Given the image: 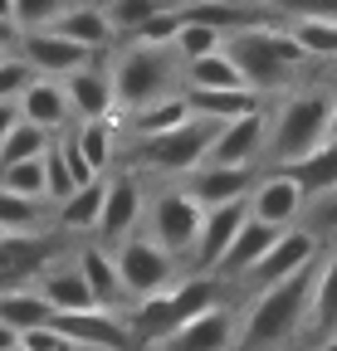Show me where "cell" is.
Returning a JSON list of instances; mask_svg holds the SVG:
<instances>
[{"instance_id": "6da1fadb", "label": "cell", "mask_w": 337, "mask_h": 351, "mask_svg": "<svg viewBox=\"0 0 337 351\" xmlns=\"http://www.w3.org/2000/svg\"><path fill=\"white\" fill-rule=\"evenodd\" d=\"M220 54L240 69L249 93H288L293 88V73H299L308 59L303 49L288 39L283 25H269V20H255V25H240L230 34H220Z\"/></svg>"}, {"instance_id": "7a4b0ae2", "label": "cell", "mask_w": 337, "mask_h": 351, "mask_svg": "<svg viewBox=\"0 0 337 351\" xmlns=\"http://www.w3.org/2000/svg\"><path fill=\"white\" fill-rule=\"evenodd\" d=\"M318 258L308 263V269L259 288L255 298H249L244 313H235V351H264L274 341H288L303 327V307H308V288H313V274H318Z\"/></svg>"}, {"instance_id": "3957f363", "label": "cell", "mask_w": 337, "mask_h": 351, "mask_svg": "<svg viewBox=\"0 0 337 351\" xmlns=\"http://www.w3.org/2000/svg\"><path fill=\"white\" fill-rule=\"evenodd\" d=\"M332 127H337V103L323 93V88H308V93H288L269 122H264V147H259V161L269 166H283L293 156H303L323 142H332Z\"/></svg>"}, {"instance_id": "277c9868", "label": "cell", "mask_w": 337, "mask_h": 351, "mask_svg": "<svg viewBox=\"0 0 337 351\" xmlns=\"http://www.w3.org/2000/svg\"><path fill=\"white\" fill-rule=\"evenodd\" d=\"M113 78V112L128 117L166 93H181V59L172 44H122L117 59L108 64Z\"/></svg>"}, {"instance_id": "5b68a950", "label": "cell", "mask_w": 337, "mask_h": 351, "mask_svg": "<svg viewBox=\"0 0 337 351\" xmlns=\"http://www.w3.org/2000/svg\"><path fill=\"white\" fill-rule=\"evenodd\" d=\"M216 302H220L216 274H191V278L172 283L166 293H152V298L132 302L122 322H128V332H132V346H152V341H161L166 332H176L181 322L200 317L205 307H216Z\"/></svg>"}, {"instance_id": "8992f818", "label": "cell", "mask_w": 337, "mask_h": 351, "mask_svg": "<svg viewBox=\"0 0 337 351\" xmlns=\"http://www.w3.org/2000/svg\"><path fill=\"white\" fill-rule=\"evenodd\" d=\"M216 127L220 122H210V117H186L176 127H166V132H152V137H132V156L147 166V171H166V176H186L205 161V147L210 137H216Z\"/></svg>"}, {"instance_id": "52a82bcc", "label": "cell", "mask_w": 337, "mask_h": 351, "mask_svg": "<svg viewBox=\"0 0 337 351\" xmlns=\"http://www.w3.org/2000/svg\"><path fill=\"white\" fill-rule=\"evenodd\" d=\"M113 263H117V278H122V288H128L132 302H142L152 293H166L176 283V254H166L147 234H122Z\"/></svg>"}, {"instance_id": "ba28073f", "label": "cell", "mask_w": 337, "mask_h": 351, "mask_svg": "<svg viewBox=\"0 0 337 351\" xmlns=\"http://www.w3.org/2000/svg\"><path fill=\"white\" fill-rule=\"evenodd\" d=\"M10 49H15V59H20L34 78H64V73H73V69H83V64L103 59V54H89L83 44L54 34V29H25V34H15Z\"/></svg>"}, {"instance_id": "9c48e42d", "label": "cell", "mask_w": 337, "mask_h": 351, "mask_svg": "<svg viewBox=\"0 0 337 351\" xmlns=\"http://www.w3.org/2000/svg\"><path fill=\"white\" fill-rule=\"evenodd\" d=\"M147 219H152V234H147V239H156L166 254H191L196 230H200V205H196L181 186L161 191V195H152Z\"/></svg>"}, {"instance_id": "30bf717a", "label": "cell", "mask_w": 337, "mask_h": 351, "mask_svg": "<svg viewBox=\"0 0 337 351\" xmlns=\"http://www.w3.org/2000/svg\"><path fill=\"white\" fill-rule=\"evenodd\" d=\"M264 122H269L264 108L220 122V127H216V137H210V147H205V161H200V166H259Z\"/></svg>"}, {"instance_id": "8fae6325", "label": "cell", "mask_w": 337, "mask_h": 351, "mask_svg": "<svg viewBox=\"0 0 337 351\" xmlns=\"http://www.w3.org/2000/svg\"><path fill=\"white\" fill-rule=\"evenodd\" d=\"M323 254V239H318V230H279V239L264 249V258L249 269L244 278L255 283V288H269V283H279V278H288V274H299V269H308V263Z\"/></svg>"}, {"instance_id": "7c38bea8", "label": "cell", "mask_w": 337, "mask_h": 351, "mask_svg": "<svg viewBox=\"0 0 337 351\" xmlns=\"http://www.w3.org/2000/svg\"><path fill=\"white\" fill-rule=\"evenodd\" d=\"M49 327L78 351H132L128 322L113 313H98V307H89V313H54Z\"/></svg>"}, {"instance_id": "4fadbf2b", "label": "cell", "mask_w": 337, "mask_h": 351, "mask_svg": "<svg viewBox=\"0 0 337 351\" xmlns=\"http://www.w3.org/2000/svg\"><path fill=\"white\" fill-rule=\"evenodd\" d=\"M244 210H249V219H264L274 230H288L293 219L308 210V195L293 186L283 171H264V176H255V186H249Z\"/></svg>"}, {"instance_id": "5bb4252c", "label": "cell", "mask_w": 337, "mask_h": 351, "mask_svg": "<svg viewBox=\"0 0 337 351\" xmlns=\"http://www.w3.org/2000/svg\"><path fill=\"white\" fill-rule=\"evenodd\" d=\"M137 219H142V186H137V176L132 171L103 176V210H98V225H93L103 234V244H117L122 234H132Z\"/></svg>"}, {"instance_id": "9a60e30c", "label": "cell", "mask_w": 337, "mask_h": 351, "mask_svg": "<svg viewBox=\"0 0 337 351\" xmlns=\"http://www.w3.org/2000/svg\"><path fill=\"white\" fill-rule=\"evenodd\" d=\"M152 346L156 351H235V313L216 302V307H205L200 317L181 322L176 332H166Z\"/></svg>"}, {"instance_id": "2e32d148", "label": "cell", "mask_w": 337, "mask_h": 351, "mask_svg": "<svg viewBox=\"0 0 337 351\" xmlns=\"http://www.w3.org/2000/svg\"><path fill=\"white\" fill-rule=\"evenodd\" d=\"M73 263H78L83 283H89V298H93V307H98V313L128 317L132 298H128V288H122V278H117V263H113V254H108L103 244H83V249L73 254Z\"/></svg>"}, {"instance_id": "e0dca14e", "label": "cell", "mask_w": 337, "mask_h": 351, "mask_svg": "<svg viewBox=\"0 0 337 351\" xmlns=\"http://www.w3.org/2000/svg\"><path fill=\"white\" fill-rule=\"evenodd\" d=\"M59 93L69 103V112L83 122V117H117L113 112V78H108V59H93L73 73H64Z\"/></svg>"}, {"instance_id": "ac0fdd59", "label": "cell", "mask_w": 337, "mask_h": 351, "mask_svg": "<svg viewBox=\"0 0 337 351\" xmlns=\"http://www.w3.org/2000/svg\"><path fill=\"white\" fill-rule=\"evenodd\" d=\"M244 200H225V205H210L200 210V230H196V244H191V258H196V274H216V263L225 254V244L235 239V230L244 225Z\"/></svg>"}, {"instance_id": "d6986e66", "label": "cell", "mask_w": 337, "mask_h": 351, "mask_svg": "<svg viewBox=\"0 0 337 351\" xmlns=\"http://www.w3.org/2000/svg\"><path fill=\"white\" fill-rule=\"evenodd\" d=\"M255 176H259V166H196V171H186L181 191L200 210H210V205H225V200H244Z\"/></svg>"}, {"instance_id": "ffe728a7", "label": "cell", "mask_w": 337, "mask_h": 351, "mask_svg": "<svg viewBox=\"0 0 337 351\" xmlns=\"http://www.w3.org/2000/svg\"><path fill=\"white\" fill-rule=\"evenodd\" d=\"M34 278H39L34 293L45 298L54 313H89V307H93L89 283H83V274H78V263H73V258H59V254H54Z\"/></svg>"}, {"instance_id": "44dd1931", "label": "cell", "mask_w": 337, "mask_h": 351, "mask_svg": "<svg viewBox=\"0 0 337 351\" xmlns=\"http://www.w3.org/2000/svg\"><path fill=\"white\" fill-rule=\"evenodd\" d=\"M15 112H20V122L49 132V137L73 122V112H69V103H64V93H59L54 78H30L20 88V98H15Z\"/></svg>"}, {"instance_id": "7402d4cb", "label": "cell", "mask_w": 337, "mask_h": 351, "mask_svg": "<svg viewBox=\"0 0 337 351\" xmlns=\"http://www.w3.org/2000/svg\"><path fill=\"white\" fill-rule=\"evenodd\" d=\"M274 239H279L274 225H264V219H249V215H244V225H240L235 239L225 244V254H220V263H216V274H225V278H244V274L264 258V249H269Z\"/></svg>"}, {"instance_id": "603a6c76", "label": "cell", "mask_w": 337, "mask_h": 351, "mask_svg": "<svg viewBox=\"0 0 337 351\" xmlns=\"http://www.w3.org/2000/svg\"><path fill=\"white\" fill-rule=\"evenodd\" d=\"M181 98L196 117H210V122H230V117L264 108V98L249 93V88H181Z\"/></svg>"}, {"instance_id": "cb8c5ba5", "label": "cell", "mask_w": 337, "mask_h": 351, "mask_svg": "<svg viewBox=\"0 0 337 351\" xmlns=\"http://www.w3.org/2000/svg\"><path fill=\"white\" fill-rule=\"evenodd\" d=\"M274 171H283L303 195L337 191V142H323V147H313V152H303V156H293V161L274 166Z\"/></svg>"}, {"instance_id": "d4e9b609", "label": "cell", "mask_w": 337, "mask_h": 351, "mask_svg": "<svg viewBox=\"0 0 337 351\" xmlns=\"http://www.w3.org/2000/svg\"><path fill=\"white\" fill-rule=\"evenodd\" d=\"M54 34H64V39H73V44H83V49H89V54H108L113 49V29H108V20H103V10L98 5H78V0H73V5L49 25Z\"/></svg>"}, {"instance_id": "484cf974", "label": "cell", "mask_w": 337, "mask_h": 351, "mask_svg": "<svg viewBox=\"0 0 337 351\" xmlns=\"http://www.w3.org/2000/svg\"><path fill=\"white\" fill-rule=\"evenodd\" d=\"M69 137H73L78 156L89 161L98 176L113 171V156H117V117H83L78 127H69Z\"/></svg>"}, {"instance_id": "4316f807", "label": "cell", "mask_w": 337, "mask_h": 351, "mask_svg": "<svg viewBox=\"0 0 337 351\" xmlns=\"http://www.w3.org/2000/svg\"><path fill=\"white\" fill-rule=\"evenodd\" d=\"M0 322L10 332H30V327H49L54 307L39 298L34 288H0Z\"/></svg>"}, {"instance_id": "83f0119b", "label": "cell", "mask_w": 337, "mask_h": 351, "mask_svg": "<svg viewBox=\"0 0 337 351\" xmlns=\"http://www.w3.org/2000/svg\"><path fill=\"white\" fill-rule=\"evenodd\" d=\"M283 29H288V39L303 49V59L327 64V59L337 54V20H323V15H293V20H283Z\"/></svg>"}, {"instance_id": "f1b7e54d", "label": "cell", "mask_w": 337, "mask_h": 351, "mask_svg": "<svg viewBox=\"0 0 337 351\" xmlns=\"http://www.w3.org/2000/svg\"><path fill=\"white\" fill-rule=\"evenodd\" d=\"M186 117H191L186 98H181V93H166V98H156V103H147V108H137V112H128V117H117V122L128 127L132 137H152V132H166V127L186 122Z\"/></svg>"}, {"instance_id": "f546056e", "label": "cell", "mask_w": 337, "mask_h": 351, "mask_svg": "<svg viewBox=\"0 0 337 351\" xmlns=\"http://www.w3.org/2000/svg\"><path fill=\"white\" fill-rule=\"evenodd\" d=\"M176 15L191 20V25H210L216 34H230L240 25H255V10L235 5V0H191V5H176Z\"/></svg>"}, {"instance_id": "4dcf8cb0", "label": "cell", "mask_w": 337, "mask_h": 351, "mask_svg": "<svg viewBox=\"0 0 337 351\" xmlns=\"http://www.w3.org/2000/svg\"><path fill=\"white\" fill-rule=\"evenodd\" d=\"M54 210H59V225L64 230H93L98 225V210H103V176L89 181V186H73Z\"/></svg>"}, {"instance_id": "1f68e13d", "label": "cell", "mask_w": 337, "mask_h": 351, "mask_svg": "<svg viewBox=\"0 0 337 351\" xmlns=\"http://www.w3.org/2000/svg\"><path fill=\"white\" fill-rule=\"evenodd\" d=\"M181 88H244V78H240V69L216 49V54H200V59H186L181 64Z\"/></svg>"}, {"instance_id": "d6a6232c", "label": "cell", "mask_w": 337, "mask_h": 351, "mask_svg": "<svg viewBox=\"0 0 337 351\" xmlns=\"http://www.w3.org/2000/svg\"><path fill=\"white\" fill-rule=\"evenodd\" d=\"M166 5H176V0H103V20H108V29H113V39L122 44L147 15H156V10H166Z\"/></svg>"}, {"instance_id": "836d02e7", "label": "cell", "mask_w": 337, "mask_h": 351, "mask_svg": "<svg viewBox=\"0 0 337 351\" xmlns=\"http://www.w3.org/2000/svg\"><path fill=\"white\" fill-rule=\"evenodd\" d=\"M39 225H45V200L0 191V234H34Z\"/></svg>"}, {"instance_id": "e575fe53", "label": "cell", "mask_w": 337, "mask_h": 351, "mask_svg": "<svg viewBox=\"0 0 337 351\" xmlns=\"http://www.w3.org/2000/svg\"><path fill=\"white\" fill-rule=\"evenodd\" d=\"M54 137L49 132H39V127H30V122H20L15 117V127L0 137V166H10V161H30V156H45V147H49Z\"/></svg>"}, {"instance_id": "d590c367", "label": "cell", "mask_w": 337, "mask_h": 351, "mask_svg": "<svg viewBox=\"0 0 337 351\" xmlns=\"http://www.w3.org/2000/svg\"><path fill=\"white\" fill-rule=\"evenodd\" d=\"M0 191L25 195V200H45V166H39V156L0 166Z\"/></svg>"}, {"instance_id": "8d00e7d4", "label": "cell", "mask_w": 337, "mask_h": 351, "mask_svg": "<svg viewBox=\"0 0 337 351\" xmlns=\"http://www.w3.org/2000/svg\"><path fill=\"white\" fill-rule=\"evenodd\" d=\"M69 5H73V0H15V5H10V25L20 34L25 29H49Z\"/></svg>"}, {"instance_id": "74e56055", "label": "cell", "mask_w": 337, "mask_h": 351, "mask_svg": "<svg viewBox=\"0 0 337 351\" xmlns=\"http://www.w3.org/2000/svg\"><path fill=\"white\" fill-rule=\"evenodd\" d=\"M172 49H176V59L186 64V59H200V54H216V49H220V34L210 29V25L181 20V29H176V39H172Z\"/></svg>"}, {"instance_id": "f35d334b", "label": "cell", "mask_w": 337, "mask_h": 351, "mask_svg": "<svg viewBox=\"0 0 337 351\" xmlns=\"http://www.w3.org/2000/svg\"><path fill=\"white\" fill-rule=\"evenodd\" d=\"M176 29H181V15H176V5H166V10H156V15H147L122 44H172Z\"/></svg>"}, {"instance_id": "ab89813d", "label": "cell", "mask_w": 337, "mask_h": 351, "mask_svg": "<svg viewBox=\"0 0 337 351\" xmlns=\"http://www.w3.org/2000/svg\"><path fill=\"white\" fill-rule=\"evenodd\" d=\"M39 166H45V200H54V205H59V200L73 191V181H69V171H64V161H59V147H54V142L45 147Z\"/></svg>"}, {"instance_id": "60d3db41", "label": "cell", "mask_w": 337, "mask_h": 351, "mask_svg": "<svg viewBox=\"0 0 337 351\" xmlns=\"http://www.w3.org/2000/svg\"><path fill=\"white\" fill-rule=\"evenodd\" d=\"M30 78H34V73H30L15 54H0V103H15L20 88H25Z\"/></svg>"}, {"instance_id": "b9f144b4", "label": "cell", "mask_w": 337, "mask_h": 351, "mask_svg": "<svg viewBox=\"0 0 337 351\" xmlns=\"http://www.w3.org/2000/svg\"><path fill=\"white\" fill-rule=\"evenodd\" d=\"M269 5L293 20V15H323V20H337V0H269Z\"/></svg>"}, {"instance_id": "7bdbcfd3", "label": "cell", "mask_w": 337, "mask_h": 351, "mask_svg": "<svg viewBox=\"0 0 337 351\" xmlns=\"http://www.w3.org/2000/svg\"><path fill=\"white\" fill-rule=\"evenodd\" d=\"M20 351H78V346H69L54 327H30L20 332Z\"/></svg>"}, {"instance_id": "ee69618b", "label": "cell", "mask_w": 337, "mask_h": 351, "mask_svg": "<svg viewBox=\"0 0 337 351\" xmlns=\"http://www.w3.org/2000/svg\"><path fill=\"white\" fill-rule=\"evenodd\" d=\"M15 117H20V112H15V103H0V137H5V132L15 127Z\"/></svg>"}, {"instance_id": "f6af8a7d", "label": "cell", "mask_w": 337, "mask_h": 351, "mask_svg": "<svg viewBox=\"0 0 337 351\" xmlns=\"http://www.w3.org/2000/svg\"><path fill=\"white\" fill-rule=\"evenodd\" d=\"M0 351H20V332H10L5 322H0Z\"/></svg>"}, {"instance_id": "bcb514c9", "label": "cell", "mask_w": 337, "mask_h": 351, "mask_svg": "<svg viewBox=\"0 0 337 351\" xmlns=\"http://www.w3.org/2000/svg\"><path fill=\"white\" fill-rule=\"evenodd\" d=\"M15 34H20V29H15L10 20H0V49H10V44H15Z\"/></svg>"}, {"instance_id": "7dc6e473", "label": "cell", "mask_w": 337, "mask_h": 351, "mask_svg": "<svg viewBox=\"0 0 337 351\" xmlns=\"http://www.w3.org/2000/svg\"><path fill=\"white\" fill-rule=\"evenodd\" d=\"M10 5H15V0H0V20H10Z\"/></svg>"}, {"instance_id": "c3c4849f", "label": "cell", "mask_w": 337, "mask_h": 351, "mask_svg": "<svg viewBox=\"0 0 337 351\" xmlns=\"http://www.w3.org/2000/svg\"><path fill=\"white\" fill-rule=\"evenodd\" d=\"M0 54H10V49H0Z\"/></svg>"}]
</instances>
